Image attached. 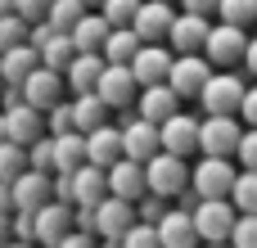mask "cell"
Returning a JSON list of instances; mask_svg holds the SVG:
<instances>
[{"label": "cell", "instance_id": "91938a15", "mask_svg": "<svg viewBox=\"0 0 257 248\" xmlns=\"http://www.w3.org/2000/svg\"><path fill=\"white\" fill-rule=\"evenodd\" d=\"M167 5H176V0H167Z\"/></svg>", "mask_w": 257, "mask_h": 248}, {"label": "cell", "instance_id": "f546056e", "mask_svg": "<svg viewBox=\"0 0 257 248\" xmlns=\"http://www.w3.org/2000/svg\"><path fill=\"white\" fill-rule=\"evenodd\" d=\"M72 54H77V45H72V36H68V32H54V36L41 45V63H45V68H54V72H68Z\"/></svg>", "mask_w": 257, "mask_h": 248}, {"label": "cell", "instance_id": "681fc988", "mask_svg": "<svg viewBox=\"0 0 257 248\" xmlns=\"http://www.w3.org/2000/svg\"><path fill=\"white\" fill-rule=\"evenodd\" d=\"M0 208L14 212V190H9V181H0Z\"/></svg>", "mask_w": 257, "mask_h": 248}, {"label": "cell", "instance_id": "4fadbf2b", "mask_svg": "<svg viewBox=\"0 0 257 248\" xmlns=\"http://www.w3.org/2000/svg\"><path fill=\"white\" fill-rule=\"evenodd\" d=\"M9 190H14V208H41V203L54 199V172L23 167V172L9 181Z\"/></svg>", "mask_w": 257, "mask_h": 248}, {"label": "cell", "instance_id": "ac0fdd59", "mask_svg": "<svg viewBox=\"0 0 257 248\" xmlns=\"http://www.w3.org/2000/svg\"><path fill=\"white\" fill-rule=\"evenodd\" d=\"M5 131H9V140L32 145L36 136H45V113H41L36 104L18 99V104H9V108H5Z\"/></svg>", "mask_w": 257, "mask_h": 248}, {"label": "cell", "instance_id": "277c9868", "mask_svg": "<svg viewBox=\"0 0 257 248\" xmlns=\"http://www.w3.org/2000/svg\"><path fill=\"white\" fill-rule=\"evenodd\" d=\"M244 50H248V27H235V23L208 27L203 54H208L212 68H235V63H244Z\"/></svg>", "mask_w": 257, "mask_h": 248}, {"label": "cell", "instance_id": "680465c9", "mask_svg": "<svg viewBox=\"0 0 257 248\" xmlns=\"http://www.w3.org/2000/svg\"><path fill=\"white\" fill-rule=\"evenodd\" d=\"M86 5H95V9H99V0H86Z\"/></svg>", "mask_w": 257, "mask_h": 248}, {"label": "cell", "instance_id": "484cf974", "mask_svg": "<svg viewBox=\"0 0 257 248\" xmlns=\"http://www.w3.org/2000/svg\"><path fill=\"white\" fill-rule=\"evenodd\" d=\"M36 63H41V50H36L32 41H18V45L0 50V68H5V81H18V86H23V77H27Z\"/></svg>", "mask_w": 257, "mask_h": 248}, {"label": "cell", "instance_id": "f6af8a7d", "mask_svg": "<svg viewBox=\"0 0 257 248\" xmlns=\"http://www.w3.org/2000/svg\"><path fill=\"white\" fill-rule=\"evenodd\" d=\"M54 199L72 203V172H54Z\"/></svg>", "mask_w": 257, "mask_h": 248}, {"label": "cell", "instance_id": "5bb4252c", "mask_svg": "<svg viewBox=\"0 0 257 248\" xmlns=\"http://www.w3.org/2000/svg\"><path fill=\"white\" fill-rule=\"evenodd\" d=\"M158 244L163 248H199V230H194V212L190 208H167L158 217Z\"/></svg>", "mask_w": 257, "mask_h": 248}, {"label": "cell", "instance_id": "c3c4849f", "mask_svg": "<svg viewBox=\"0 0 257 248\" xmlns=\"http://www.w3.org/2000/svg\"><path fill=\"white\" fill-rule=\"evenodd\" d=\"M244 68L257 77V36H248V50H244Z\"/></svg>", "mask_w": 257, "mask_h": 248}, {"label": "cell", "instance_id": "2e32d148", "mask_svg": "<svg viewBox=\"0 0 257 248\" xmlns=\"http://www.w3.org/2000/svg\"><path fill=\"white\" fill-rule=\"evenodd\" d=\"M131 221H136V203H131V199L104 194V199L95 203V235H99V239H117Z\"/></svg>", "mask_w": 257, "mask_h": 248}, {"label": "cell", "instance_id": "3957f363", "mask_svg": "<svg viewBox=\"0 0 257 248\" xmlns=\"http://www.w3.org/2000/svg\"><path fill=\"white\" fill-rule=\"evenodd\" d=\"M244 81L230 72V68H212V77L203 81V90L194 95L203 113H239V99H244Z\"/></svg>", "mask_w": 257, "mask_h": 248}, {"label": "cell", "instance_id": "d6a6232c", "mask_svg": "<svg viewBox=\"0 0 257 248\" xmlns=\"http://www.w3.org/2000/svg\"><path fill=\"white\" fill-rule=\"evenodd\" d=\"M217 18L235 27H257V0H217Z\"/></svg>", "mask_w": 257, "mask_h": 248}, {"label": "cell", "instance_id": "11a10c76", "mask_svg": "<svg viewBox=\"0 0 257 248\" xmlns=\"http://www.w3.org/2000/svg\"><path fill=\"white\" fill-rule=\"evenodd\" d=\"M9 9H14V0H0V14H9Z\"/></svg>", "mask_w": 257, "mask_h": 248}, {"label": "cell", "instance_id": "d6986e66", "mask_svg": "<svg viewBox=\"0 0 257 248\" xmlns=\"http://www.w3.org/2000/svg\"><path fill=\"white\" fill-rule=\"evenodd\" d=\"M181 104H185V99H181V95H176L167 81L140 86V95H136V113H140V117H149V122H163V117H172Z\"/></svg>", "mask_w": 257, "mask_h": 248}, {"label": "cell", "instance_id": "83f0119b", "mask_svg": "<svg viewBox=\"0 0 257 248\" xmlns=\"http://www.w3.org/2000/svg\"><path fill=\"white\" fill-rule=\"evenodd\" d=\"M145 41L136 36V27H108V36H104V63H131L136 59V50H140Z\"/></svg>", "mask_w": 257, "mask_h": 248}, {"label": "cell", "instance_id": "db71d44e", "mask_svg": "<svg viewBox=\"0 0 257 248\" xmlns=\"http://www.w3.org/2000/svg\"><path fill=\"white\" fill-rule=\"evenodd\" d=\"M0 140H9V131H5V113H0Z\"/></svg>", "mask_w": 257, "mask_h": 248}, {"label": "cell", "instance_id": "60d3db41", "mask_svg": "<svg viewBox=\"0 0 257 248\" xmlns=\"http://www.w3.org/2000/svg\"><path fill=\"white\" fill-rule=\"evenodd\" d=\"M235 158H239V167H253L257 172V127H244V136L235 145Z\"/></svg>", "mask_w": 257, "mask_h": 248}, {"label": "cell", "instance_id": "4dcf8cb0", "mask_svg": "<svg viewBox=\"0 0 257 248\" xmlns=\"http://www.w3.org/2000/svg\"><path fill=\"white\" fill-rule=\"evenodd\" d=\"M86 9H90L86 0H50V14H45V23H50L54 32H72V27H77V18H81Z\"/></svg>", "mask_w": 257, "mask_h": 248}, {"label": "cell", "instance_id": "cb8c5ba5", "mask_svg": "<svg viewBox=\"0 0 257 248\" xmlns=\"http://www.w3.org/2000/svg\"><path fill=\"white\" fill-rule=\"evenodd\" d=\"M99 72H104V54H99V50H77L63 77H68V86H72V90L81 95V90H95Z\"/></svg>", "mask_w": 257, "mask_h": 248}, {"label": "cell", "instance_id": "74e56055", "mask_svg": "<svg viewBox=\"0 0 257 248\" xmlns=\"http://www.w3.org/2000/svg\"><path fill=\"white\" fill-rule=\"evenodd\" d=\"M18 41H27V18L18 9H9V14H0V50H9Z\"/></svg>", "mask_w": 257, "mask_h": 248}, {"label": "cell", "instance_id": "9f6ffc18", "mask_svg": "<svg viewBox=\"0 0 257 248\" xmlns=\"http://www.w3.org/2000/svg\"><path fill=\"white\" fill-rule=\"evenodd\" d=\"M0 90H5V68H0Z\"/></svg>", "mask_w": 257, "mask_h": 248}, {"label": "cell", "instance_id": "5b68a950", "mask_svg": "<svg viewBox=\"0 0 257 248\" xmlns=\"http://www.w3.org/2000/svg\"><path fill=\"white\" fill-rule=\"evenodd\" d=\"M244 127L235 113H203L199 122V154H221V158H235V145H239Z\"/></svg>", "mask_w": 257, "mask_h": 248}, {"label": "cell", "instance_id": "52a82bcc", "mask_svg": "<svg viewBox=\"0 0 257 248\" xmlns=\"http://www.w3.org/2000/svg\"><path fill=\"white\" fill-rule=\"evenodd\" d=\"M158 149H163L158 122L140 117V113H136V104H131V113L122 117V154H126V158H136V163H149Z\"/></svg>", "mask_w": 257, "mask_h": 248}, {"label": "cell", "instance_id": "9a60e30c", "mask_svg": "<svg viewBox=\"0 0 257 248\" xmlns=\"http://www.w3.org/2000/svg\"><path fill=\"white\" fill-rule=\"evenodd\" d=\"M23 99H27V104H36V108L45 113L50 104H59V99H63V72H54V68L36 63V68L23 77Z\"/></svg>", "mask_w": 257, "mask_h": 248}, {"label": "cell", "instance_id": "f35d334b", "mask_svg": "<svg viewBox=\"0 0 257 248\" xmlns=\"http://www.w3.org/2000/svg\"><path fill=\"white\" fill-rule=\"evenodd\" d=\"M230 244L235 248H257V212H239V217H235Z\"/></svg>", "mask_w": 257, "mask_h": 248}, {"label": "cell", "instance_id": "bcb514c9", "mask_svg": "<svg viewBox=\"0 0 257 248\" xmlns=\"http://www.w3.org/2000/svg\"><path fill=\"white\" fill-rule=\"evenodd\" d=\"M181 9H190V14H217V0H181Z\"/></svg>", "mask_w": 257, "mask_h": 248}, {"label": "cell", "instance_id": "e575fe53", "mask_svg": "<svg viewBox=\"0 0 257 248\" xmlns=\"http://www.w3.org/2000/svg\"><path fill=\"white\" fill-rule=\"evenodd\" d=\"M117 244L122 248H163L158 244V226H149V221H131V226L117 235Z\"/></svg>", "mask_w": 257, "mask_h": 248}, {"label": "cell", "instance_id": "7a4b0ae2", "mask_svg": "<svg viewBox=\"0 0 257 248\" xmlns=\"http://www.w3.org/2000/svg\"><path fill=\"white\" fill-rule=\"evenodd\" d=\"M230 185H235V163L221 154H203L190 167V190L199 199H230Z\"/></svg>", "mask_w": 257, "mask_h": 248}, {"label": "cell", "instance_id": "d590c367", "mask_svg": "<svg viewBox=\"0 0 257 248\" xmlns=\"http://www.w3.org/2000/svg\"><path fill=\"white\" fill-rule=\"evenodd\" d=\"M27 167H36V172H54V140H50V131L36 136V140L27 145Z\"/></svg>", "mask_w": 257, "mask_h": 248}, {"label": "cell", "instance_id": "6da1fadb", "mask_svg": "<svg viewBox=\"0 0 257 248\" xmlns=\"http://www.w3.org/2000/svg\"><path fill=\"white\" fill-rule=\"evenodd\" d=\"M145 181H149L154 194H163V199H181V190H190V163H185L181 154L158 149V154L145 163Z\"/></svg>", "mask_w": 257, "mask_h": 248}, {"label": "cell", "instance_id": "ffe728a7", "mask_svg": "<svg viewBox=\"0 0 257 248\" xmlns=\"http://www.w3.org/2000/svg\"><path fill=\"white\" fill-rule=\"evenodd\" d=\"M149 190V181H145V163H136V158H117L113 167H108V194H117V199H140Z\"/></svg>", "mask_w": 257, "mask_h": 248}, {"label": "cell", "instance_id": "44dd1931", "mask_svg": "<svg viewBox=\"0 0 257 248\" xmlns=\"http://www.w3.org/2000/svg\"><path fill=\"white\" fill-rule=\"evenodd\" d=\"M68 230H72V203L50 199L36 208V244H59Z\"/></svg>", "mask_w": 257, "mask_h": 248}, {"label": "cell", "instance_id": "7402d4cb", "mask_svg": "<svg viewBox=\"0 0 257 248\" xmlns=\"http://www.w3.org/2000/svg\"><path fill=\"white\" fill-rule=\"evenodd\" d=\"M122 158V127H95V131H86V163H95V167H113Z\"/></svg>", "mask_w": 257, "mask_h": 248}, {"label": "cell", "instance_id": "7bdbcfd3", "mask_svg": "<svg viewBox=\"0 0 257 248\" xmlns=\"http://www.w3.org/2000/svg\"><path fill=\"white\" fill-rule=\"evenodd\" d=\"M14 9H18L27 23H41V18L50 14V0H14Z\"/></svg>", "mask_w": 257, "mask_h": 248}, {"label": "cell", "instance_id": "8992f818", "mask_svg": "<svg viewBox=\"0 0 257 248\" xmlns=\"http://www.w3.org/2000/svg\"><path fill=\"white\" fill-rule=\"evenodd\" d=\"M190 212H194V230H199L203 244L230 239V226H235V217H239V208H235L230 199H199Z\"/></svg>", "mask_w": 257, "mask_h": 248}, {"label": "cell", "instance_id": "f1b7e54d", "mask_svg": "<svg viewBox=\"0 0 257 248\" xmlns=\"http://www.w3.org/2000/svg\"><path fill=\"white\" fill-rule=\"evenodd\" d=\"M68 36H72V45H77V50H104V36H108V18H104V14H90V9H86Z\"/></svg>", "mask_w": 257, "mask_h": 248}, {"label": "cell", "instance_id": "4316f807", "mask_svg": "<svg viewBox=\"0 0 257 248\" xmlns=\"http://www.w3.org/2000/svg\"><path fill=\"white\" fill-rule=\"evenodd\" d=\"M108 122V104L99 99V90H81L77 99H72V127L77 131H95V127H104Z\"/></svg>", "mask_w": 257, "mask_h": 248}, {"label": "cell", "instance_id": "ab89813d", "mask_svg": "<svg viewBox=\"0 0 257 248\" xmlns=\"http://www.w3.org/2000/svg\"><path fill=\"white\" fill-rule=\"evenodd\" d=\"M45 131L59 136V131H72V99H59L45 108Z\"/></svg>", "mask_w": 257, "mask_h": 248}, {"label": "cell", "instance_id": "1f68e13d", "mask_svg": "<svg viewBox=\"0 0 257 248\" xmlns=\"http://www.w3.org/2000/svg\"><path fill=\"white\" fill-rule=\"evenodd\" d=\"M230 203H235L239 212H257V172H253V167H239V172H235Z\"/></svg>", "mask_w": 257, "mask_h": 248}, {"label": "cell", "instance_id": "7c38bea8", "mask_svg": "<svg viewBox=\"0 0 257 248\" xmlns=\"http://www.w3.org/2000/svg\"><path fill=\"white\" fill-rule=\"evenodd\" d=\"M158 136H163V149L167 154H181V158H190L194 149H199V117H190V113H172V117H163L158 122Z\"/></svg>", "mask_w": 257, "mask_h": 248}, {"label": "cell", "instance_id": "ba28073f", "mask_svg": "<svg viewBox=\"0 0 257 248\" xmlns=\"http://www.w3.org/2000/svg\"><path fill=\"white\" fill-rule=\"evenodd\" d=\"M212 77V63H208V54L203 50H194V54H176L172 59V72H167V86L181 95V99H194L199 90H203V81Z\"/></svg>", "mask_w": 257, "mask_h": 248}, {"label": "cell", "instance_id": "e0dca14e", "mask_svg": "<svg viewBox=\"0 0 257 248\" xmlns=\"http://www.w3.org/2000/svg\"><path fill=\"white\" fill-rule=\"evenodd\" d=\"M172 18H176V9H172L167 0H140V9H136L131 27H136V36L149 45V41H167Z\"/></svg>", "mask_w": 257, "mask_h": 248}, {"label": "cell", "instance_id": "836d02e7", "mask_svg": "<svg viewBox=\"0 0 257 248\" xmlns=\"http://www.w3.org/2000/svg\"><path fill=\"white\" fill-rule=\"evenodd\" d=\"M27 167V145L18 140H0V181H14Z\"/></svg>", "mask_w": 257, "mask_h": 248}, {"label": "cell", "instance_id": "7dc6e473", "mask_svg": "<svg viewBox=\"0 0 257 248\" xmlns=\"http://www.w3.org/2000/svg\"><path fill=\"white\" fill-rule=\"evenodd\" d=\"M9 239H14V212H5V208H0V248L9 244Z\"/></svg>", "mask_w": 257, "mask_h": 248}, {"label": "cell", "instance_id": "8fae6325", "mask_svg": "<svg viewBox=\"0 0 257 248\" xmlns=\"http://www.w3.org/2000/svg\"><path fill=\"white\" fill-rule=\"evenodd\" d=\"M172 45L167 41H149V45H140L136 50V59H131V72H136V81L140 86H154V81H167V72H172Z\"/></svg>", "mask_w": 257, "mask_h": 248}, {"label": "cell", "instance_id": "ee69618b", "mask_svg": "<svg viewBox=\"0 0 257 248\" xmlns=\"http://www.w3.org/2000/svg\"><path fill=\"white\" fill-rule=\"evenodd\" d=\"M239 117H244V127H257V86L244 90V99H239Z\"/></svg>", "mask_w": 257, "mask_h": 248}, {"label": "cell", "instance_id": "8d00e7d4", "mask_svg": "<svg viewBox=\"0 0 257 248\" xmlns=\"http://www.w3.org/2000/svg\"><path fill=\"white\" fill-rule=\"evenodd\" d=\"M140 0H99V14L108 18V27H131Z\"/></svg>", "mask_w": 257, "mask_h": 248}, {"label": "cell", "instance_id": "6f0895ef", "mask_svg": "<svg viewBox=\"0 0 257 248\" xmlns=\"http://www.w3.org/2000/svg\"><path fill=\"white\" fill-rule=\"evenodd\" d=\"M36 248H59V244H36Z\"/></svg>", "mask_w": 257, "mask_h": 248}, {"label": "cell", "instance_id": "f5cc1de1", "mask_svg": "<svg viewBox=\"0 0 257 248\" xmlns=\"http://www.w3.org/2000/svg\"><path fill=\"white\" fill-rule=\"evenodd\" d=\"M99 248H122V244L117 239H99Z\"/></svg>", "mask_w": 257, "mask_h": 248}, {"label": "cell", "instance_id": "816d5d0a", "mask_svg": "<svg viewBox=\"0 0 257 248\" xmlns=\"http://www.w3.org/2000/svg\"><path fill=\"white\" fill-rule=\"evenodd\" d=\"M203 248H235L230 239H217V244H203Z\"/></svg>", "mask_w": 257, "mask_h": 248}, {"label": "cell", "instance_id": "b9f144b4", "mask_svg": "<svg viewBox=\"0 0 257 248\" xmlns=\"http://www.w3.org/2000/svg\"><path fill=\"white\" fill-rule=\"evenodd\" d=\"M59 248H99V235H95V230H77V226H72V230L59 239Z\"/></svg>", "mask_w": 257, "mask_h": 248}, {"label": "cell", "instance_id": "9c48e42d", "mask_svg": "<svg viewBox=\"0 0 257 248\" xmlns=\"http://www.w3.org/2000/svg\"><path fill=\"white\" fill-rule=\"evenodd\" d=\"M95 90H99V99H104L108 108H131V104H136V95H140V81H136L131 63H104V72H99Z\"/></svg>", "mask_w": 257, "mask_h": 248}, {"label": "cell", "instance_id": "603a6c76", "mask_svg": "<svg viewBox=\"0 0 257 248\" xmlns=\"http://www.w3.org/2000/svg\"><path fill=\"white\" fill-rule=\"evenodd\" d=\"M104 194H108V167L81 163V167L72 172V203H86V208H95Z\"/></svg>", "mask_w": 257, "mask_h": 248}, {"label": "cell", "instance_id": "d4e9b609", "mask_svg": "<svg viewBox=\"0 0 257 248\" xmlns=\"http://www.w3.org/2000/svg\"><path fill=\"white\" fill-rule=\"evenodd\" d=\"M54 140V172H77L81 163H86V131H59V136H50Z\"/></svg>", "mask_w": 257, "mask_h": 248}, {"label": "cell", "instance_id": "30bf717a", "mask_svg": "<svg viewBox=\"0 0 257 248\" xmlns=\"http://www.w3.org/2000/svg\"><path fill=\"white\" fill-rule=\"evenodd\" d=\"M208 14H190V9H181L176 18H172V32H167V45H172V54H194V50H203V41H208Z\"/></svg>", "mask_w": 257, "mask_h": 248}, {"label": "cell", "instance_id": "f907efd6", "mask_svg": "<svg viewBox=\"0 0 257 248\" xmlns=\"http://www.w3.org/2000/svg\"><path fill=\"white\" fill-rule=\"evenodd\" d=\"M5 248H36V244H32V239H9Z\"/></svg>", "mask_w": 257, "mask_h": 248}]
</instances>
